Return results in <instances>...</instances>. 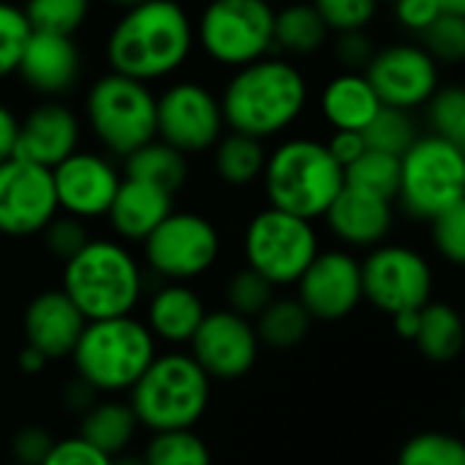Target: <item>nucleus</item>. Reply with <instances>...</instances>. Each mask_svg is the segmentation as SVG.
<instances>
[{
    "label": "nucleus",
    "instance_id": "30",
    "mask_svg": "<svg viewBox=\"0 0 465 465\" xmlns=\"http://www.w3.org/2000/svg\"><path fill=\"white\" fill-rule=\"evenodd\" d=\"M330 27L313 3H289L275 11V46L292 54H311L324 46Z\"/></svg>",
    "mask_w": 465,
    "mask_h": 465
},
{
    "label": "nucleus",
    "instance_id": "43",
    "mask_svg": "<svg viewBox=\"0 0 465 465\" xmlns=\"http://www.w3.org/2000/svg\"><path fill=\"white\" fill-rule=\"evenodd\" d=\"M44 234V242H46V251L60 259V262H71L93 237L84 226L82 218H74V215H54L46 229L41 232Z\"/></svg>",
    "mask_w": 465,
    "mask_h": 465
},
{
    "label": "nucleus",
    "instance_id": "19",
    "mask_svg": "<svg viewBox=\"0 0 465 465\" xmlns=\"http://www.w3.org/2000/svg\"><path fill=\"white\" fill-rule=\"evenodd\" d=\"M84 327L87 319L63 289L35 294L22 316V330L27 341L25 346L41 351L46 360L74 354Z\"/></svg>",
    "mask_w": 465,
    "mask_h": 465
},
{
    "label": "nucleus",
    "instance_id": "57",
    "mask_svg": "<svg viewBox=\"0 0 465 465\" xmlns=\"http://www.w3.org/2000/svg\"><path fill=\"white\" fill-rule=\"evenodd\" d=\"M11 465H22V463H11Z\"/></svg>",
    "mask_w": 465,
    "mask_h": 465
},
{
    "label": "nucleus",
    "instance_id": "33",
    "mask_svg": "<svg viewBox=\"0 0 465 465\" xmlns=\"http://www.w3.org/2000/svg\"><path fill=\"white\" fill-rule=\"evenodd\" d=\"M362 136H365L368 150L390 153L398 158H403L409 147L420 139L411 114L395 106H381L379 114L371 120V125L362 131Z\"/></svg>",
    "mask_w": 465,
    "mask_h": 465
},
{
    "label": "nucleus",
    "instance_id": "7",
    "mask_svg": "<svg viewBox=\"0 0 465 465\" xmlns=\"http://www.w3.org/2000/svg\"><path fill=\"white\" fill-rule=\"evenodd\" d=\"M155 109L158 95L150 84L114 71L98 76L87 90V123L95 139L120 158L158 136Z\"/></svg>",
    "mask_w": 465,
    "mask_h": 465
},
{
    "label": "nucleus",
    "instance_id": "26",
    "mask_svg": "<svg viewBox=\"0 0 465 465\" xmlns=\"http://www.w3.org/2000/svg\"><path fill=\"white\" fill-rule=\"evenodd\" d=\"M420 354L430 362H452L465 349L463 316L444 302H428L422 308L420 332L414 338Z\"/></svg>",
    "mask_w": 465,
    "mask_h": 465
},
{
    "label": "nucleus",
    "instance_id": "48",
    "mask_svg": "<svg viewBox=\"0 0 465 465\" xmlns=\"http://www.w3.org/2000/svg\"><path fill=\"white\" fill-rule=\"evenodd\" d=\"M327 150L332 153V158L343 166V172H346V166H351L365 150H368V144H365V136H362V131H335L332 136H330V142H327Z\"/></svg>",
    "mask_w": 465,
    "mask_h": 465
},
{
    "label": "nucleus",
    "instance_id": "40",
    "mask_svg": "<svg viewBox=\"0 0 465 465\" xmlns=\"http://www.w3.org/2000/svg\"><path fill=\"white\" fill-rule=\"evenodd\" d=\"M425 49L433 60L441 63H460L465 60V16L460 14H441L425 33Z\"/></svg>",
    "mask_w": 465,
    "mask_h": 465
},
{
    "label": "nucleus",
    "instance_id": "3",
    "mask_svg": "<svg viewBox=\"0 0 465 465\" xmlns=\"http://www.w3.org/2000/svg\"><path fill=\"white\" fill-rule=\"evenodd\" d=\"M264 191L270 207L305 221L324 218L346 185L343 166L316 139H289L267 155Z\"/></svg>",
    "mask_w": 465,
    "mask_h": 465
},
{
    "label": "nucleus",
    "instance_id": "20",
    "mask_svg": "<svg viewBox=\"0 0 465 465\" xmlns=\"http://www.w3.org/2000/svg\"><path fill=\"white\" fill-rule=\"evenodd\" d=\"M79 147V120L76 114L57 104H41L19 123L16 158L38 163L44 169L60 166Z\"/></svg>",
    "mask_w": 465,
    "mask_h": 465
},
{
    "label": "nucleus",
    "instance_id": "4",
    "mask_svg": "<svg viewBox=\"0 0 465 465\" xmlns=\"http://www.w3.org/2000/svg\"><path fill=\"white\" fill-rule=\"evenodd\" d=\"M63 292L87 322L131 316L142 297V270L123 245L90 240L65 262Z\"/></svg>",
    "mask_w": 465,
    "mask_h": 465
},
{
    "label": "nucleus",
    "instance_id": "9",
    "mask_svg": "<svg viewBox=\"0 0 465 465\" xmlns=\"http://www.w3.org/2000/svg\"><path fill=\"white\" fill-rule=\"evenodd\" d=\"M401 204L411 218L433 221L465 199V155L439 134L420 136L401 158Z\"/></svg>",
    "mask_w": 465,
    "mask_h": 465
},
{
    "label": "nucleus",
    "instance_id": "28",
    "mask_svg": "<svg viewBox=\"0 0 465 465\" xmlns=\"http://www.w3.org/2000/svg\"><path fill=\"white\" fill-rule=\"evenodd\" d=\"M125 177L150 183L174 196L188 177V163L180 150L155 136L153 142L142 144L125 158Z\"/></svg>",
    "mask_w": 465,
    "mask_h": 465
},
{
    "label": "nucleus",
    "instance_id": "54",
    "mask_svg": "<svg viewBox=\"0 0 465 465\" xmlns=\"http://www.w3.org/2000/svg\"><path fill=\"white\" fill-rule=\"evenodd\" d=\"M112 5H120L123 11H128V8H134V5H142V3H147V0H109Z\"/></svg>",
    "mask_w": 465,
    "mask_h": 465
},
{
    "label": "nucleus",
    "instance_id": "34",
    "mask_svg": "<svg viewBox=\"0 0 465 465\" xmlns=\"http://www.w3.org/2000/svg\"><path fill=\"white\" fill-rule=\"evenodd\" d=\"M142 458L147 465H213L207 444L193 433V428L155 433Z\"/></svg>",
    "mask_w": 465,
    "mask_h": 465
},
{
    "label": "nucleus",
    "instance_id": "42",
    "mask_svg": "<svg viewBox=\"0 0 465 465\" xmlns=\"http://www.w3.org/2000/svg\"><path fill=\"white\" fill-rule=\"evenodd\" d=\"M430 223H433L436 251L447 262L465 267V199L452 204L450 210H444L441 215H436Z\"/></svg>",
    "mask_w": 465,
    "mask_h": 465
},
{
    "label": "nucleus",
    "instance_id": "18",
    "mask_svg": "<svg viewBox=\"0 0 465 465\" xmlns=\"http://www.w3.org/2000/svg\"><path fill=\"white\" fill-rule=\"evenodd\" d=\"M52 180L57 207L82 221L106 215L123 183V177L106 158L79 150L52 169Z\"/></svg>",
    "mask_w": 465,
    "mask_h": 465
},
{
    "label": "nucleus",
    "instance_id": "36",
    "mask_svg": "<svg viewBox=\"0 0 465 465\" xmlns=\"http://www.w3.org/2000/svg\"><path fill=\"white\" fill-rule=\"evenodd\" d=\"M398 465H465V441L439 430L420 433L403 444Z\"/></svg>",
    "mask_w": 465,
    "mask_h": 465
},
{
    "label": "nucleus",
    "instance_id": "1",
    "mask_svg": "<svg viewBox=\"0 0 465 465\" xmlns=\"http://www.w3.org/2000/svg\"><path fill=\"white\" fill-rule=\"evenodd\" d=\"M196 44L188 11L174 0H147L123 11L106 38V60L114 74L144 84L183 68Z\"/></svg>",
    "mask_w": 465,
    "mask_h": 465
},
{
    "label": "nucleus",
    "instance_id": "55",
    "mask_svg": "<svg viewBox=\"0 0 465 465\" xmlns=\"http://www.w3.org/2000/svg\"><path fill=\"white\" fill-rule=\"evenodd\" d=\"M463 425H465V403H463Z\"/></svg>",
    "mask_w": 465,
    "mask_h": 465
},
{
    "label": "nucleus",
    "instance_id": "31",
    "mask_svg": "<svg viewBox=\"0 0 465 465\" xmlns=\"http://www.w3.org/2000/svg\"><path fill=\"white\" fill-rule=\"evenodd\" d=\"M311 313L300 300H272L270 308L256 319L259 343L272 349H294L311 330Z\"/></svg>",
    "mask_w": 465,
    "mask_h": 465
},
{
    "label": "nucleus",
    "instance_id": "22",
    "mask_svg": "<svg viewBox=\"0 0 465 465\" xmlns=\"http://www.w3.org/2000/svg\"><path fill=\"white\" fill-rule=\"evenodd\" d=\"M324 218L330 232L341 242L354 248H371L379 245L392 229V202L343 185V191L338 193V199L332 202Z\"/></svg>",
    "mask_w": 465,
    "mask_h": 465
},
{
    "label": "nucleus",
    "instance_id": "8",
    "mask_svg": "<svg viewBox=\"0 0 465 465\" xmlns=\"http://www.w3.org/2000/svg\"><path fill=\"white\" fill-rule=\"evenodd\" d=\"M196 41L218 65H251L275 46V8L267 0H210L199 14Z\"/></svg>",
    "mask_w": 465,
    "mask_h": 465
},
{
    "label": "nucleus",
    "instance_id": "53",
    "mask_svg": "<svg viewBox=\"0 0 465 465\" xmlns=\"http://www.w3.org/2000/svg\"><path fill=\"white\" fill-rule=\"evenodd\" d=\"M112 465H147L144 458H136V455H117L112 458Z\"/></svg>",
    "mask_w": 465,
    "mask_h": 465
},
{
    "label": "nucleus",
    "instance_id": "15",
    "mask_svg": "<svg viewBox=\"0 0 465 465\" xmlns=\"http://www.w3.org/2000/svg\"><path fill=\"white\" fill-rule=\"evenodd\" d=\"M365 76L384 106L411 112L430 104L439 90V63L425 46L392 44L373 54Z\"/></svg>",
    "mask_w": 465,
    "mask_h": 465
},
{
    "label": "nucleus",
    "instance_id": "50",
    "mask_svg": "<svg viewBox=\"0 0 465 465\" xmlns=\"http://www.w3.org/2000/svg\"><path fill=\"white\" fill-rule=\"evenodd\" d=\"M420 319H422V308L420 311H403V313H395L392 316V327H395V332L403 341H411L414 343V338L420 332Z\"/></svg>",
    "mask_w": 465,
    "mask_h": 465
},
{
    "label": "nucleus",
    "instance_id": "32",
    "mask_svg": "<svg viewBox=\"0 0 465 465\" xmlns=\"http://www.w3.org/2000/svg\"><path fill=\"white\" fill-rule=\"evenodd\" d=\"M401 174H403V163L398 155L365 150L351 166H346V185L392 202L401 193Z\"/></svg>",
    "mask_w": 465,
    "mask_h": 465
},
{
    "label": "nucleus",
    "instance_id": "12",
    "mask_svg": "<svg viewBox=\"0 0 465 465\" xmlns=\"http://www.w3.org/2000/svg\"><path fill=\"white\" fill-rule=\"evenodd\" d=\"M221 251L218 229L196 213H172L147 240L144 256L155 275L183 283L207 272Z\"/></svg>",
    "mask_w": 465,
    "mask_h": 465
},
{
    "label": "nucleus",
    "instance_id": "58",
    "mask_svg": "<svg viewBox=\"0 0 465 465\" xmlns=\"http://www.w3.org/2000/svg\"><path fill=\"white\" fill-rule=\"evenodd\" d=\"M390 3H395V0H390Z\"/></svg>",
    "mask_w": 465,
    "mask_h": 465
},
{
    "label": "nucleus",
    "instance_id": "44",
    "mask_svg": "<svg viewBox=\"0 0 465 465\" xmlns=\"http://www.w3.org/2000/svg\"><path fill=\"white\" fill-rule=\"evenodd\" d=\"M54 447V439L44 428H22L11 439V455L14 463L44 465Z\"/></svg>",
    "mask_w": 465,
    "mask_h": 465
},
{
    "label": "nucleus",
    "instance_id": "10",
    "mask_svg": "<svg viewBox=\"0 0 465 465\" xmlns=\"http://www.w3.org/2000/svg\"><path fill=\"white\" fill-rule=\"evenodd\" d=\"M319 256L313 221L267 207L245 229L248 267L264 275L272 286L297 283Z\"/></svg>",
    "mask_w": 465,
    "mask_h": 465
},
{
    "label": "nucleus",
    "instance_id": "11",
    "mask_svg": "<svg viewBox=\"0 0 465 465\" xmlns=\"http://www.w3.org/2000/svg\"><path fill=\"white\" fill-rule=\"evenodd\" d=\"M362 294L373 308L390 316L420 311L433 294L430 264L414 248L381 245L362 262Z\"/></svg>",
    "mask_w": 465,
    "mask_h": 465
},
{
    "label": "nucleus",
    "instance_id": "35",
    "mask_svg": "<svg viewBox=\"0 0 465 465\" xmlns=\"http://www.w3.org/2000/svg\"><path fill=\"white\" fill-rule=\"evenodd\" d=\"M90 14V0H27L25 16L35 33L74 35Z\"/></svg>",
    "mask_w": 465,
    "mask_h": 465
},
{
    "label": "nucleus",
    "instance_id": "46",
    "mask_svg": "<svg viewBox=\"0 0 465 465\" xmlns=\"http://www.w3.org/2000/svg\"><path fill=\"white\" fill-rule=\"evenodd\" d=\"M392 5L398 22L411 33H425L444 14L439 0H395Z\"/></svg>",
    "mask_w": 465,
    "mask_h": 465
},
{
    "label": "nucleus",
    "instance_id": "52",
    "mask_svg": "<svg viewBox=\"0 0 465 465\" xmlns=\"http://www.w3.org/2000/svg\"><path fill=\"white\" fill-rule=\"evenodd\" d=\"M447 14H460L465 16V0H439Z\"/></svg>",
    "mask_w": 465,
    "mask_h": 465
},
{
    "label": "nucleus",
    "instance_id": "23",
    "mask_svg": "<svg viewBox=\"0 0 465 465\" xmlns=\"http://www.w3.org/2000/svg\"><path fill=\"white\" fill-rule=\"evenodd\" d=\"M172 199H174L172 193H166L150 183L123 177L106 215H109V221L120 237L134 240V242H144L174 213Z\"/></svg>",
    "mask_w": 465,
    "mask_h": 465
},
{
    "label": "nucleus",
    "instance_id": "16",
    "mask_svg": "<svg viewBox=\"0 0 465 465\" xmlns=\"http://www.w3.org/2000/svg\"><path fill=\"white\" fill-rule=\"evenodd\" d=\"M191 357L210 376V381H234L256 365L259 335L248 319L232 311H215L204 316L202 327L191 338Z\"/></svg>",
    "mask_w": 465,
    "mask_h": 465
},
{
    "label": "nucleus",
    "instance_id": "56",
    "mask_svg": "<svg viewBox=\"0 0 465 465\" xmlns=\"http://www.w3.org/2000/svg\"><path fill=\"white\" fill-rule=\"evenodd\" d=\"M267 3H281V0H267Z\"/></svg>",
    "mask_w": 465,
    "mask_h": 465
},
{
    "label": "nucleus",
    "instance_id": "41",
    "mask_svg": "<svg viewBox=\"0 0 465 465\" xmlns=\"http://www.w3.org/2000/svg\"><path fill=\"white\" fill-rule=\"evenodd\" d=\"M313 8L322 14L330 30L354 33V30H365L373 22L379 11V0H313Z\"/></svg>",
    "mask_w": 465,
    "mask_h": 465
},
{
    "label": "nucleus",
    "instance_id": "45",
    "mask_svg": "<svg viewBox=\"0 0 465 465\" xmlns=\"http://www.w3.org/2000/svg\"><path fill=\"white\" fill-rule=\"evenodd\" d=\"M44 465H112V458L95 450L93 444H87L84 439L74 436V439L54 441Z\"/></svg>",
    "mask_w": 465,
    "mask_h": 465
},
{
    "label": "nucleus",
    "instance_id": "49",
    "mask_svg": "<svg viewBox=\"0 0 465 465\" xmlns=\"http://www.w3.org/2000/svg\"><path fill=\"white\" fill-rule=\"evenodd\" d=\"M16 139H19V120L5 104H0V163L16 155Z\"/></svg>",
    "mask_w": 465,
    "mask_h": 465
},
{
    "label": "nucleus",
    "instance_id": "47",
    "mask_svg": "<svg viewBox=\"0 0 465 465\" xmlns=\"http://www.w3.org/2000/svg\"><path fill=\"white\" fill-rule=\"evenodd\" d=\"M335 52H338V57H341L351 71H354V68H360V65H368V63L373 60V54H376V52H373L371 38L365 35V30L341 33Z\"/></svg>",
    "mask_w": 465,
    "mask_h": 465
},
{
    "label": "nucleus",
    "instance_id": "25",
    "mask_svg": "<svg viewBox=\"0 0 465 465\" xmlns=\"http://www.w3.org/2000/svg\"><path fill=\"white\" fill-rule=\"evenodd\" d=\"M204 316L207 311L193 289L185 283H166L150 302L147 330L166 343H191Z\"/></svg>",
    "mask_w": 465,
    "mask_h": 465
},
{
    "label": "nucleus",
    "instance_id": "17",
    "mask_svg": "<svg viewBox=\"0 0 465 465\" xmlns=\"http://www.w3.org/2000/svg\"><path fill=\"white\" fill-rule=\"evenodd\" d=\"M300 302L319 322H338L354 313L365 300L362 294V264L346 251L319 253L297 281Z\"/></svg>",
    "mask_w": 465,
    "mask_h": 465
},
{
    "label": "nucleus",
    "instance_id": "39",
    "mask_svg": "<svg viewBox=\"0 0 465 465\" xmlns=\"http://www.w3.org/2000/svg\"><path fill=\"white\" fill-rule=\"evenodd\" d=\"M33 35L25 8L0 0V79L16 74L22 52Z\"/></svg>",
    "mask_w": 465,
    "mask_h": 465
},
{
    "label": "nucleus",
    "instance_id": "21",
    "mask_svg": "<svg viewBox=\"0 0 465 465\" xmlns=\"http://www.w3.org/2000/svg\"><path fill=\"white\" fill-rule=\"evenodd\" d=\"M79 46L74 35H54V33H35L30 35L22 60H19V79L38 95H60L68 93L79 79Z\"/></svg>",
    "mask_w": 465,
    "mask_h": 465
},
{
    "label": "nucleus",
    "instance_id": "38",
    "mask_svg": "<svg viewBox=\"0 0 465 465\" xmlns=\"http://www.w3.org/2000/svg\"><path fill=\"white\" fill-rule=\"evenodd\" d=\"M433 134L444 136L465 155V87L436 90L428 104Z\"/></svg>",
    "mask_w": 465,
    "mask_h": 465
},
{
    "label": "nucleus",
    "instance_id": "27",
    "mask_svg": "<svg viewBox=\"0 0 465 465\" xmlns=\"http://www.w3.org/2000/svg\"><path fill=\"white\" fill-rule=\"evenodd\" d=\"M136 425L139 420L128 403H93L82 414L79 439H84L109 458H117L131 444Z\"/></svg>",
    "mask_w": 465,
    "mask_h": 465
},
{
    "label": "nucleus",
    "instance_id": "37",
    "mask_svg": "<svg viewBox=\"0 0 465 465\" xmlns=\"http://www.w3.org/2000/svg\"><path fill=\"white\" fill-rule=\"evenodd\" d=\"M226 300H229L232 313L251 322V319H259L270 308V302L275 300V286L256 270L245 267L237 275H232L226 286Z\"/></svg>",
    "mask_w": 465,
    "mask_h": 465
},
{
    "label": "nucleus",
    "instance_id": "6",
    "mask_svg": "<svg viewBox=\"0 0 465 465\" xmlns=\"http://www.w3.org/2000/svg\"><path fill=\"white\" fill-rule=\"evenodd\" d=\"M210 403V376L191 354L155 357L131 390V409L139 425L153 433L191 430Z\"/></svg>",
    "mask_w": 465,
    "mask_h": 465
},
{
    "label": "nucleus",
    "instance_id": "14",
    "mask_svg": "<svg viewBox=\"0 0 465 465\" xmlns=\"http://www.w3.org/2000/svg\"><path fill=\"white\" fill-rule=\"evenodd\" d=\"M57 210L52 169L16 155L0 163V234H41Z\"/></svg>",
    "mask_w": 465,
    "mask_h": 465
},
{
    "label": "nucleus",
    "instance_id": "13",
    "mask_svg": "<svg viewBox=\"0 0 465 465\" xmlns=\"http://www.w3.org/2000/svg\"><path fill=\"white\" fill-rule=\"evenodd\" d=\"M155 123L158 139L172 144L183 155L213 150L226 128L221 98H215L199 82L169 84L158 95Z\"/></svg>",
    "mask_w": 465,
    "mask_h": 465
},
{
    "label": "nucleus",
    "instance_id": "29",
    "mask_svg": "<svg viewBox=\"0 0 465 465\" xmlns=\"http://www.w3.org/2000/svg\"><path fill=\"white\" fill-rule=\"evenodd\" d=\"M213 150H215V172L229 185H251L264 174L267 150L262 139L229 131L226 136L218 139Z\"/></svg>",
    "mask_w": 465,
    "mask_h": 465
},
{
    "label": "nucleus",
    "instance_id": "51",
    "mask_svg": "<svg viewBox=\"0 0 465 465\" xmlns=\"http://www.w3.org/2000/svg\"><path fill=\"white\" fill-rule=\"evenodd\" d=\"M16 362H19V371H22V373H30V376H33V373L44 371L49 360H46L41 351H35V349L25 346V349L19 351V360H16Z\"/></svg>",
    "mask_w": 465,
    "mask_h": 465
},
{
    "label": "nucleus",
    "instance_id": "5",
    "mask_svg": "<svg viewBox=\"0 0 465 465\" xmlns=\"http://www.w3.org/2000/svg\"><path fill=\"white\" fill-rule=\"evenodd\" d=\"M71 357L76 379L95 392H125L153 365L155 338L131 316L87 322Z\"/></svg>",
    "mask_w": 465,
    "mask_h": 465
},
{
    "label": "nucleus",
    "instance_id": "2",
    "mask_svg": "<svg viewBox=\"0 0 465 465\" xmlns=\"http://www.w3.org/2000/svg\"><path fill=\"white\" fill-rule=\"evenodd\" d=\"M308 104V82L294 63L262 57L234 71L221 95L229 131L270 139L300 120Z\"/></svg>",
    "mask_w": 465,
    "mask_h": 465
},
{
    "label": "nucleus",
    "instance_id": "24",
    "mask_svg": "<svg viewBox=\"0 0 465 465\" xmlns=\"http://www.w3.org/2000/svg\"><path fill=\"white\" fill-rule=\"evenodd\" d=\"M381 106L371 79L360 71L338 74L322 93V112L335 131H365Z\"/></svg>",
    "mask_w": 465,
    "mask_h": 465
}]
</instances>
